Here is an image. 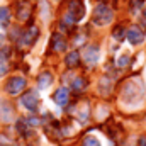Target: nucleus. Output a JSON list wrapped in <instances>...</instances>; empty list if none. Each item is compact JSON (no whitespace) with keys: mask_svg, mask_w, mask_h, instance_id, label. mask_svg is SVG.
<instances>
[{"mask_svg":"<svg viewBox=\"0 0 146 146\" xmlns=\"http://www.w3.org/2000/svg\"><path fill=\"white\" fill-rule=\"evenodd\" d=\"M112 21V9L107 3L99 2L94 9V15H92V22L97 26H106Z\"/></svg>","mask_w":146,"mask_h":146,"instance_id":"f257e3e1","label":"nucleus"},{"mask_svg":"<svg viewBox=\"0 0 146 146\" xmlns=\"http://www.w3.org/2000/svg\"><path fill=\"white\" fill-rule=\"evenodd\" d=\"M85 15V7H83V2L82 0H72L70 5H68V19L72 22H78L82 21Z\"/></svg>","mask_w":146,"mask_h":146,"instance_id":"f03ea898","label":"nucleus"},{"mask_svg":"<svg viewBox=\"0 0 146 146\" xmlns=\"http://www.w3.org/2000/svg\"><path fill=\"white\" fill-rule=\"evenodd\" d=\"M24 88H26V78H24V76H12V78H9L7 83H5V90H7V94H10V95H17V94H21Z\"/></svg>","mask_w":146,"mask_h":146,"instance_id":"7ed1b4c3","label":"nucleus"},{"mask_svg":"<svg viewBox=\"0 0 146 146\" xmlns=\"http://www.w3.org/2000/svg\"><path fill=\"white\" fill-rule=\"evenodd\" d=\"M37 36H39V29L37 27H31V29H27L22 37L19 39V48H29V46H33L34 42H36Z\"/></svg>","mask_w":146,"mask_h":146,"instance_id":"20e7f679","label":"nucleus"},{"mask_svg":"<svg viewBox=\"0 0 146 146\" xmlns=\"http://www.w3.org/2000/svg\"><path fill=\"white\" fill-rule=\"evenodd\" d=\"M21 102H22V106L27 110H33V112H34V110L37 109V106H39V97H37V94L34 90H29V92H26V94L22 95Z\"/></svg>","mask_w":146,"mask_h":146,"instance_id":"39448f33","label":"nucleus"},{"mask_svg":"<svg viewBox=\"0 0 146 146\" xmlns=\"http://www.w3.org/2000/svg\"><path fill=\"white\" fill-rule=\"evenodd\" d=\"M126 36H127V41H129L133 46H138V44H141V42L145 41V34H143V31H141L139 27H133V29H129Z\"/></svg>","mask_w":146,"mask_h":146,"instance_id":"423d86ee","label":"nucleus"},{"mask_svg":"<svg viewBox=\"0 0 146 146\" xmlns=\"http://www.w3.org/2000/svg\"><path fill=\"white\" fill-rule=\"evenodd\" d=\"M83 60H85L88 65L97 63V60H99V46H97V44H90V46L85 49V53H83Z\"/></svg>","mask_w":146,"mask_h":146,"instance_id":"0eeeda50","label":"nucleus"},{"mask_svg":"<svg viewBox=\"0 0 146 146\" xmlns=\"http://www.w3.org/2000/svg\"><path fill=\"white\" fill-rule=\"evenodd\" d=\"M53 99H54V102H56L58 106H66L68 100H70V94H68V90H66L65 87H61V88H58V90L54 92Z\"/></svg>","mask_w":146,"mask_h":146,"instance_id":"6e6552de","label":"nucleus"},{"mask_svg":"<svg viewBox=\"0 0 146 146\" xmlns=\"http://www.w3.org/2000/svg\"><path fill=\"white\" fill-rule=\"evenodd\" d=\"M51 46H53L54 51L61 53V51L66 49V39L61 36V34H53L51 36Z\"/></svg>","mask_w":146,"mask_h":146,"instance_id":"1a4fd4ad","label":"nucleus"},{"mask_svg":"<svg viewBox=\"0 0 146 146\" xmlns=\"http://www.w3.org/2000/svg\"><path fill=\"white\" fill-rule=\"evenodd\" d=\"M12 114H14V109L10 107V104H7L5 100H0V121L9 122L12 119Z\"/></svg>","mask_w":146,"mask_h":146,"instance_id":"9d476101","label":"nucleus"},{"mask_svg":"<svg viewBox=\"0 0 146 146\" xmlns=\"http://www.w3.org/2000/svg\"><path fill=\"white\" fill-rule=\"evenodd\" d=\"M51 83H53V75L49 72H44L37 76V87L39 88H48Z\"/></svg>","mask_w":146,"mask_h":146,"instance_id":"9b49d317","label":"nucleus"},{"mask_svg":"<svg viewBox=\"0 0 146 146\" xmlns=\"http://www.w3.org/2000/svg\"><path fill=\"white\" fill-rule=\"evenodd\" d=\"M31 15V7L27 3H19V9H17V19L19 21H26L29 19Z\"/></svg>","mask_w":146,"mask_h":146,"instance_id":"f8f14e48","label":"nucleus"},{"mask_svg":"<svg viewBox=\"0 0 146 146\" xmlns=\"http://www.w3.org/2000/svg\"><path fill=\"white\" fill-rule=\"evenodd\" d=\"M10 22V10L9 7H0V27H7Z\"/></svg>","mask_w":146,"mask_h":146,"instance_id":"ddd939ff","label":"nucleus"},{"mask_svg":"<svg viewBox=\"0 0 146 146\" xmlns=\"http://www.w3.org/2000/svg\"><path fill=\"white\" fill-rule=\"evenodd\" d=\"M66 66H70V68H75L78 63H80V54L76 53V51H72V53H68L66 54Z\"/></svg>","mask_w":146,"mask_h":146,"instance_id":"4468645a","label":"nucleus"},{"mask_svg":"<svg viewBox=\"0 0 146 146\" xmlns=\"http://www.w3.org/2000/svg\"><path fill=\"white\" fill-rule=\"evenodd\" d=\"M82 146H100V143H99L97 138H94V136H87V138H83Z\"/></svg>","mask_w":146,"mask_h":146,"instance_id":"2eb2a0df","label":"nucleus"},{"mask_svg":"<svg viewBox=\"0 0 146 146\" xmlns=\"http://www.w3.org/2000/svg\"><path fill=\"white\" fill-rule=\"evenodd\" d=\"M85 87H87V80H85V78H75V82H73V88H75L76 92L83 90Z\"/></svg>","mask_w":146,"mask_h":146,"instance_id":"dca6fc26","label":"nucleus"},{"mask_svg":"<svg viewBox=\"0 0 146 146\" xmlns=\"http://www.w3.org/2000/svg\"><path fill=\"white\" fill-rule=\"evenodd\" d=\"M112 36H114V39H117V41H122V39H124V36H126V31H124V27L117 26V27L114 29Z\"/></svg>","mask_w":146,"mask_h":146,"instance_id":"f3484780","label":"nucleus"},{"mask_svg":"<svg viewBox=\"0 0 146 146\" xmlns=\"http://www.w3.org/2000/svg\"><path fill=\"white\" fill-rule=\"evenodd\" d=\"M127 63H129V60H127V56H121V58L117 60V66H121V68H122V66H126Z\"/></svg>","mask_w":146,"mask_h":146,"instance_id":"a211bd4d","label":"nucleus"},{"mask_svg":"<svg viewBox=\"0 0 146 146\" xmlns=\"http://www.w3.org/2000/svg\"><path fill=\"white\" fill-rule=\"evenodd\" d=\"M7 73V65H3V63H0V76H3Z\"/></svg>","mask_w":146,"mask_h":146,"instance_id":"6ab92c4d","label":"nucleus"},{"mask_svg":"<svg viewBox=\"0 0 146 146\" xmlns=\"http://www.w3.org/2000/svg\"><path fill=\"white\" fill-rule=\"evenodd\" d=\"M141 26H143V27L146 29V12L143 14V17H141Z\"/></svg>","mask_w":146,"mask_h":146,"instance_id":"aec40b11","label":"nucleus"},{"mask_svg":"<svg viewBox=\"0 0 146 146\" xmlns=\"http://www.w3.org/2000/svg\"><path fill=\"white\" fill-rule=\"evenodd\" d=\"M2 42H3V36L0 34V46H2Z\"/></svg>","mask_w":146,"mask_h":146,"instance_id":"412c9836","label":"nucleus"},{"mask_svg":"<svg viewBox=\"0 0 146 146\" xmlns=\"http://www.w3.org/2000/svg\"><path fill=\"white\" fill-rule=\"evenodd\" d=\"M143 146H146V141H143Z\"/></svg>","mask_w":146,"mask_h":146,"instance_id":"4be33fe9","label":"nucleus"}]
</instances>
